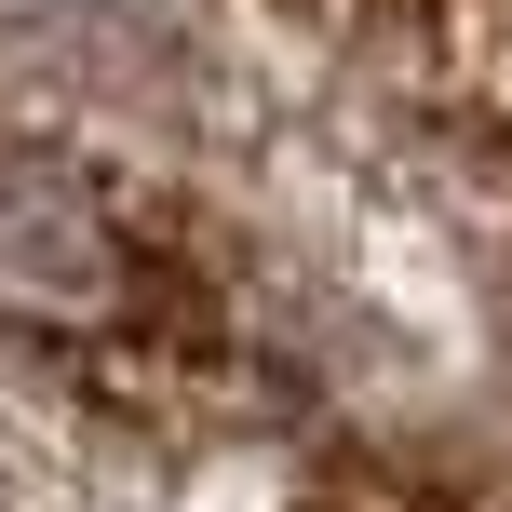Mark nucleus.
<instances>
[{
	"mask_svg": "<svg viewBox=\"0 0 512 512\" xmlns=\"http://www.w3.org/2000/svg\"><path fill=\"white\" fill-rule=\"evenodd\" d=\"M135 297V243L108 189L54 149H0V310L14 324H108Z\"/></svg>",
	"mask_w": 512,
	"mask_h": 512,
	"instance_id": "1",
	"label": "nucleus"
}]
</instances>
